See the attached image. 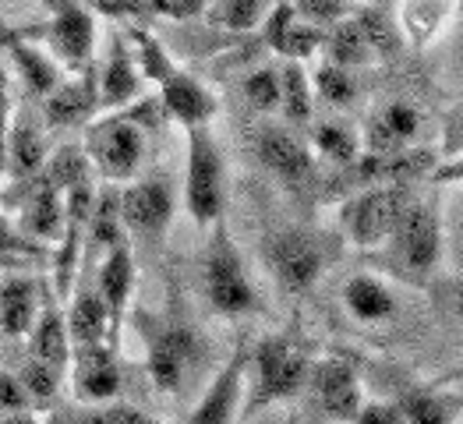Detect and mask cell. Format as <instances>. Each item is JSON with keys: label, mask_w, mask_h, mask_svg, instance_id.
<instances>
[{"label": "cell", "mask_w": 463, "mask_h": 424, "mask_svg": "<svg viewBox=\"0 0 463 424\" xmlns=\"http://www.w3.org/2000/svg\"><path fill=\"white\" fill-rule=\"evenodd\" d=\"M244 96L259 114L279 110V68H259L244 78Z\"/></svg>", "instance_id": "74e56055"}, {"label": "cell", "mask_w": 463, "mask_h": 424, "mask_svg": "<svg viewBox=\"0 0 463 424\" xmlns=\"http://www.w3.org/2000/svg\"><path fill=\"white\" fill-rule=\"evenodd\" d=\"M50 424H75V418H64V414H53V421Z\"/></svg>", "instance_id": "f907efd6"}, {"label": "cell", "mask_w": 463, "mask_h": 424, "mask_svg": "<svg viewBox=\"0 0 463 424\" xmlns=\"http://www.w3.org/2000/svg\"><path fill=\"white\" fill-rule=\"evenodd\" d=\"M411 202H414L411 184H368L340 205V231L354 248L375 251L383 248V240L392 233L396 220Z\"/></svg>", "instance_id": "8992f818"}, {"label": "cell", "mask_w": 463, "mask_h": 424, "mask_svg": "<svg viewBox=\"0 0 463 424\" xmlns=\"http://www.w3.org/2000/svg\"><path fill=\"white\" fill-rule=\"evenodd\" d=\"M425 127V114L407 99H389L375 114L368 117L361 149L364 155H396L414 149L418 135Z\"/></svg>", "instance_id": "9a60e30c"}, {"label": "cell", "mask_w": 463, "mask_h": 424, "mask_svg": "<svg viewBox=\"0 0 463 424\" xmlns=\"http://www.w3.org/2000/svg\"><path fill=\"white\" fill-rule=\"evenodd\" d=\"M350 424H400L396 400H364Z\"/></svg>", "instance_id": "60d3db41"}, {"label": "cell", "mask_w": 463, "mask_h": 424, "mask_svg": "<svg viewBox=\"0 0 463 424\" xmlns=\"http://www.w3.org/2000/svg\"><path fill=\"white\" fill-rule=\"evenodd\" d=\"M308 149L322 159H329L333 166H354L361 159V138L340 120H322L311 127Z\"/></svg>", "instance_id": "4dcf8cb0"}, {"label": "cell", "mask_w": 463, "mask_h": 424, "mask_svg": "<svg viewBox=\"0 0 463 424\" xmlns=\"http://www.w3.org/2000/svg\"><path fill=\"white\" fill-rule=\"evenodd\" d=\"M396 407H400V424H457L463 410V392L428 382L407 389L396 400Z\"/></svg>", "instance_id": "d4e9b609"}, {"label": "cell", "mask_w": 463, "mask_h": 424, "mask_svg": "<svg viewBox=\"0 0 463 424\" xmlns=\"http://www.w3.org/2000/svg\"><path fill=\"white\" fill-rule=\"evenodd\" d=\"M50 22L39 29V36L53 46V53L68 64V68H89L92 50H96V18L85 4L78 0H50Z\"/></svg>", "instance_id": "7c38bea8"}, {"label": "cell", "mask_w": 463, "mask_h": 424, "mask_svg": "<svg viewBox=\"0 0 463 424\" xmlns=\"http://www.w3.org/2000/svg\"><path fill=\"white\" fill-rule=\"evenodd\" d=\"M71 389L81 403H107L120 392V364H117L114 344H92V347H71Z\"/></svg>", "instance_id": "2e32d148"}, {"label": "cell", "mask_w": 463, "mask_h": 424, "mask_svg": "<svg viewBox=\"0 0 463 424\" xmlns=\"http://www.w3.org/2000/svg\"><path fill=\"white\" fill-rule=\"evenodd\" d=\"M61 375H64V372H57L53 364H46V361H39V357L29 353L25 364H22V372H18V382H22V389H25V396H29L33 407H46V403L57 400Z\"/></svg>", "instance_id": "d590c367"}, {"label": "cell", "mask_w": 463, "mask_h": 424, "mask_svg": "<svg viewBox=\"0 0 463 424\" xmlns=\"http://www.w3.org/2000/svg\"><path fill=\"white\" fill-rule=\"evenodd\" d=\"M460 266H463V198H460Z\"/></svg>", "instance_id": "816d5d0a"}, {"label": "cell", "mask_w": 463, "mask_h": 424, "mask_svg": "<svg viewBox=\"0 0 463 424\" xmlns=\"http://www.w3.org/2000/svg\"><path fill=\"white\" fill-rule=\"evenodd\" d=\"M255 155L287 188H308L315 181V153L287 124H269L255 135Z\"/></svg>", "instance_id": "4fadbf2b"}, {"label": "cell", "mask_w": 463, "mask_h": 424, "mask_svg": "<svg viewBox=\"0 0 463 424\" xmlns=\"http://www.w3.org/2000/svg\"><path fill=\"white\" fill-rule=\"evenodd\" d=\"M311 353L305 344H298L287 333L262 336L255 347L248 350V375H244V414H259L272 403L294 400L301 389L308 386Z\"/></svg>", "instance_id": "6da1fadb"}, {"label": "cell", "mask_w": 463, "mask_h": 424, "mask_svg": "<svg viewBox=\"0 0 463 424\" xmlns=\"http://www.w3.org/2000/svg\"><path fill=\"white\" fill-rule=\"evenodd\" d=\"M68 336H71V347H92V344H114V322H110V311L103 305V297L96 294V287H81L75 297H71V308H68Z\"/></svg>", "instance_id": "4316f807"}, {"label": "cell", "mask_w": 463, "mask_h": 424, "mask_svg": "<svg viewBox=\"0 0 463 424\" xmlns=\"http://www.w3.org/2000/svg\"><path fill=\"white\" fill-rule=\"evenodd\" d=\"M311 92H315V99H322V103L344 110V107L354 103V96H357V81H354L350 71L329 64V61H322V64L311 71Z\"/></svg>", "instance_id": "e575fe53"}, {"label": "cell", "mask_w": 463, "mask_h": 424, "mask_svg": "<svg viewBox=\"0 0 463 424\" xmlns=\"http://www.w3.org/2000/svg\"><path fill=\"white\" fill-rule=\"evenodd\" d=\"M117 212H120L124 231L156 244L174 220V184H170V177L153 174V177L131 181L124 192H117Z\"/></svg>", "instance_id": "9c48e42d"}, {"label": "cell", "mask_w": 463, "mask_h": 424, "mask_svg": "<svg viewBox=\"0 0 463 424\" xmlns=\"http://www.w3.org/2000/svg\"><path fill=\"white\" fill-rule=\"evenodd\" d=\"M279 114H283L287 127H305L315 114L311 75L298 61H283V68H279Z\"/></svg>", "instance_id": "f1b7e54d"}, {"label": "cell", "mask_w": 463, "mask_h": 424, "mask_svg": "<svg viewBox=\"0 0 463 424\" xmlns=\"http://www.w3.org/2000/svg\"><path fill=\"white\" fill-rule=\"evenodd\" d=\"M262 29H266V42H269L272 50L283 61H298V64H305L308 57H315L322 50V39H326L322 29H315V25L298 18V11L290 7V0L272 4L266 22H262Z\"/></svg>", "instance_id": "44dd1931"}, {"label": "cell", "mask_w": 463, "mask_h": 424, "mask_svg": "<svg viewBox=\"0 0 463 424\" xmlns=\"http://www.w3.org/2000/svg\"><path fill=\"white\" fill-rule=\"evenodd\" d=\"M43 287L39 279L25 272H4L0 279V333L7 340H22L33 333V322L39 315V297Z\"/></svg>", "instance_id": "7402d4cb"}, {"label": "cell", "mask_w": 463, "mask_h": 424, "mask_svg": "<svg viewBox=\"0 0 463 424\" xmlns=\"http://www.w3.org/2000/svg\"><path fill=\"white\" fill-rule=\"evenodd\" d=\"M142 424H166V421H156V418H146Z\"/></svg>", "instance_id": "f5cc1de1"}, {"label": "cell", "mask_w": 463, "mask_h": 424, "mask_svg": "<svg viewBox=\"0 0 463 424\" xmlns=\"http://www.w3.org/2000/svg\"><path fill=\"white\" fill-rule=\"evenodd\" d=\"M99 110V89H96V68H81V75L71 81H57L43 96V120L50 127H71L85 124Z\"/></svg>", "instance_id": "ffe728a7"}, {"label": "cell", "mask_w": 463, "mask_h": 424, "mask_svg": "<svg viewBox=\"0 0 463 424\" xmlns=\"http://www.w3.org/2000/svg\"><path fill=\"white\" fill-rule=\"evenodd\" d=\"M29 336H33V347H29L33 357L53 364L57 372L68 368V361H71V336H68V322L61 318V311H57L53 301H43Z\"/></svg>", "instance_id": "83f0119b"}, {"label": "cell", "mask_w": 463, "mask_h": 424, "mask_svg": "<svg viewBox=\"0 0 463 424\" xmlns=\"http://www.w3.org/2000/svg\"><path fill=\"white\" fill-rule=\"evenodd\" d=\"M131 290H135V259H131V248L128 240L110 248L103 259H99V272H96V294L103 297V305L110 311V322H114V336L120 329V318L124 308L131 301Z\"/></svg>", "instance_id": "484cf974"}, {"label": "cell", "mask_w": 463, "mask_h": 424, "mask_svg": "<svg viewBox=\"0 0 463 424\" xmlns=\"http://www.w3.org/2000/svg\"><path fill=\"white\" fill-rule=\"evenodd\" d=\"M194 357H198V340L188 325L181 322H153V329L146 325V364L159 392H177L184 386Z\"/></svg>", "instance_id": "30bf717a"}, {"label": "cell", "mask_w": 463, "mask_h": 424, "mask_svg": "<svg viewBox=\"0 0 463 424\" xmlns=\"http://www.w3.org/2000/svg\"><path fill=\"white\" fill-rule=\"evenodd\" d=\"M0 424H43L33 410H18V414H0Z\"/></svg>", "instance_id": "7dc6e473"}, {"label": "cell", "mask_w": 463, "mask_h": 424, "mask_svg": "<svg viewBox=\"0 0 463 424\" xmlns=\"http://www.w3.org/2000/svg\"><path fill=\"white\" fill-rule=\"evenodd\" d=\"M0 103H7V71H4V64H0Z\"/></svg>", "instance_id": "681fc988"}, {"label": "cell", "mask_w": 463, "mask_h": 424, "mask_svg": "<svg viewBox=\"0 0 463 424\" xmlns=\"http://www.w3.org/2000/svg\"><path fill=\"white\" fill-rule=\"evenodd\" d=\"M449 7H453V0H407L403 14H400L403 33L414 42L435 39V33L442 29V22L449 18Z\"/></svg>", "instance_id": "836d02e7"}, {"label": "cell", "mask_w": 463, "mask_h": 424, "mask_svg": "<svg viewBox=\"0 0 463 424\" xmlns=\"http://www.w3.org/2000/svg\"><path fill=\"white\" fill-rule=\"evenodd\" d=\"M29 396L18 382V375L11 372H0V414H18V410H29Z\"/></svg>", "instance_id": "b9f144b4"}, {"label": "cell", "mask_w": 463, "mask_h": 424, "mask_svg": "<svg viewBox=\"0 0 463 424\" xmlns=\"http://www.w3.org/2000/svg\"><path fill=\"white\" fill-rule=\"evenodd\" d=\"M22 188H25L22 198H11V202H18V220H14L18 231L39 240V244L61 237V227H64V198H61V192L43 174L25 181Z\"/></svg>", "instance_id": "ac0fdd59"}, {"label": "cell", "mask_w": 463, "mask_h": 424, "mask_svg": "<svg viewBox=\"0 0 463 424\" xmlns=\"http://www.w3.org/2000/svg\"><path fill=\"white\" fill-rule=\"evenodd\" d=\"M142 85H146V78L138 75L131 42H128V36L117 33V36L110 39V53H107V61H103V71L96 75L99 107H107V110H124V107H131V103L142 96Z\"/></svg>", "instance_id": "d6986e66"}, {"label": "cell", "mask_w": 463, "mask_h": 424, "mask_svg": "<svg viewBox=\"0 0 463 424\" xmlns=\"http://www.w3.org/2000/svg\"><path fill=\"white\" fill-rule=\"evenodd\" d=\"M184 209L194 227L209 231L227 209V166L220 142L209 127H188V163H184Z\"/></svg>", "instance_id": "277c9868"}, {"label": "cell", "mask_w": 463, "mask_h": 424, "mask_svg": "<svg viewBox=\"0 0 463 424\" xmlns=\"http://www.w3.org/2000/svg\"><path fill=\"white\" fill-rule=\"evenodd\" d=\"M128 39H131V53H135L138 75L146 78V81H156V85H159V81H166V78L177 71V64L170 61V53L163 50V42H159L153 33L131 25V29H128Z\"/></svg>", "instance_id": "d6a6232c"}, {"label": "cell", "mask_w": 463, "mask_h": 424, "mask_svg": "<svg viewBox=\"0 0 463 424\" xmlns=\"http://www.w3.org/2000/svg\"><path fill=\"white\" fill-rule=\"evenodd\" d=\"M205 7H209V0H149V4H146V11L177 18V22L194 18V14H205Z\"/></svg>", "instance_id": "7bdbcfd3"}, {"label": "cell", "mask_w": 463, "mask_h": 424, "mask_svg": "<svg viewBox=\"0 0 463 424\" xmlns=\"http://www.w3.org/2000/svg\"><path fill=\"white\" fill-rule=\"evenodd\" d=\"M357 4H361V0H357ZM364 4H368V0H364Z\"/></svg>", "instance_id": "9f6ffc18"}, {"label": "cell", "mask_w": 463, "mask_h": 424, "mask_svg": "<svg viewBox=\"0 0 463 424\" xmlns=\"http://www.w3.org/2000/svg\"><path fill=\"white\" fill-rule=\"evenodd\" d=\"M85 155L99 170V177L135 181L146 163V127L128 110L96 117L85 127Z\"/></svg>", "instance_id": "5b68a950"}, {"label": "cell", "mask_w": 463, "mask_h": 424, "mask_svg": "<svg viewBox=\"0 0 463 424\" xmlns=\"http://www.w3.org/2000/svg\"><path fill=\"white\" fill-rule=\"evenodd\" d=\"M213 237L205 244V259H202V283H205V297L213 311L241 318V315H255L259 311V294L255 283L244 269V259L233 244L227 223H213Z\"/></svg>", "instance_id": "3957f363"}, {"label": "cell", "mask_w": 463, "mask_h": 424, "mask_svg": "<svg viewBox=\"0 0 463 424\" xmlns=\"http://www.w3.org/2000/svg\"><path fill=\"white\" fill-rule=\"evenodd\" d=\"M43 166H46V138L29 110H14L7 127V174L18 184H25L43 174Z\"/></svg>", "instance_id": "603a6c76"}, {"label": "cell", "mask_w": 463, "mask_h": 424, "mask_svg": "<svg viewBox=\"0 0 463 424\" xmlns=\"http://www.w3.org/2000/svg\"><path fill=\"white\" fill-rule=\"evenodd\" d=\"M344 308L354 322L379 325L396 315V294L379 272H354L344 283Z\"/></svg>", "instance_id": "cb8c5ba5"}, {"label": "cell", "mask_w": 463, "mask_h": 424, "mask_svg": "<svg viewBox=\"0 0 463 424\" xmlns=\"http://www.w3.org/2000/svg\"><path fill=\"white\" fill-rule=\"evenodd\" d=\"M308 389L318 403V410L336 424H350L354 414L364 403V389H361V375L350 364L347 357L329 353L322 361H311L308 372Z\"/></svg>", "instance_id": "8fae6325"}, {"label": "cell", "mask_w": 463, "mask_h": 424, "mask_svg": "<svg viewBox=\"0 0 463 424\" xmlns=\"http://www.w3.org/2000/svg\"><path fill=\"white\" fill-rule=\"evenodd\" d=\"M244 375H248V347L237 344L227 364L213 375V382L198 396L184 424H233L244 407Z\"/></svg>", "instance_id": "5bb4252c"}, {"label": "cell", "mask_w": 463, "mask_h": 424, "mask_svg": "<svg viewBox=\"0 0 463 424\" xmlns=\"http://www.w3.org/2000/svg\"><path fill=\"white\" fill-rule=\"evenodd\" d=\"M7 127H11V99L0 103V177L7 174Z\"/></svg>", "instance_id": "bcb514c9"}, {"label": "cell", "mask_w": 463, "mask_h": 424, "mask_svg": "<svg viewBox=\"0 0 463 424\" xmlns=\"http://www.w3.org/2000/svg\"><path fill=\"white\" fill-rule=\"evenodd\" d=\"M159 107L166 120L188 127H209L213 117L220 114V99L213 96V89H205L202 81L188 71H174L166 81H159Z\"/></svg>", "instance_id": "e0dca14e"}, {"label": "cell", "mask_w": 463, "mask_h": 424, "mask_svg": "<svg viewBox=\"0 0 463 424\" xmlns=\"http://www.w3.org/2000/svg\"><path fill=\"white\" fill-rule=\"evenodd\" d=\"M460 153H463V103H460V110L453 114V120H449V127H446L442 159H449V155H460Z\"/></svg>", "instance_id": "f6af8a7d"}, {"label": "cell", "mask_w": 463, "mask_h": 424, "mask_svg": "<svg viewBox=\"0 0 463 424\" xmlns=\"http://www.w3.org/2000/svg\"><path fill=\"white\" fill-rule=\"evenodd\" d=\"M7 46V53H11V61H14V71L22 75V81H25V89L36 96V99H43L57 81H61V75H57V64L43 53V50H36V46H29L25 39H7L4 42Z\"/></svg>", "instance_id": "f546056e"}, {"label": "cell", "mask_w": 463, "mask_h": 424, "mask_svg": "<svg viewBox=\"0 0 463 424\" xmlns=\"http://www.w3.org/2000/svg\"><path fill=\"white\" fill-rule=\"evenodd\" d=\"M266 262L287 294H308L326 272V248L315 233L279 231L266 240Z\"/></svg>", "instance_id": "ba28073f"}, {"label": "cell", "mask_w": 463, "mask_h": 424, "mask_svg": "<svg viewBox=\"0 0 463 424\" xmlns=\"http://www.w3.org/2000/svg\"><path fill=\"white\" fill-rule=\"evenodd\" d=\"M326 61L344 68V71H357V68H372L379 61H386L396 53V42L383 25V18L375 14H361L354 11L340 25H333L326 39H322Z\"/></svg>", "instance_id": "52a82bcc"}, {"label": "cell", "mask_w": 463, "mask_h": 424, "mask_svg": "<svg viewBox=\"0 0 463 424\" xmlns=\"http://www.w3.org/2000/svg\"><path fill=\"white\" fill-rule=\"evenodd\" d=\"M375 255L383 272H389L392 279L407 287H428L442 255V223L435 205L414 198L396 220L392 233L383 240V248H375Z\"/></svg>", "instance_id": "7a4b0ae2"}, {"label": "cell", "mask_w": 463, "mask_h": 424, "mask_svg": "<svg viewBox=\"0 0 463 424\" xmlns=\"http://www.w3.org/2000/svg\"><path fill=\"white\" fill-rule=\"evenodd\" d=\"M29 262H18V259H7V255H0V272H14V269H25Z\"/></svg>", "instance_id": "c3c4849f"}, {"label": "cell", "mask_w": 463, "mask_h": 424, "mask_svg": "<svg viewBox=\"0 0 463 424\" xmlns=\"http://www.w3.org/2000/svg\"><path fill=\"white\" fill-rule=\"evenodd\" d=\"M142 4H149V0H142Z\"/></svg>", "instance_id": "11a10c76"}, {"label": "cell", "mask_w": 463, "mask_h": 424, "mask_svg": "<svg viewBox=\"0 0 463 424\" xmlns=\"http://www.w3.org/2000/svg\"><path fill=\"white\" fill-rule=\"evenodd\" d=\"M142 421H146V414L135 410L131 403L107 400V403H89V410L75 424H142Z\"/></svg>", "instance_id": "ab89813d"}, {"label": "cell", "mask_w": 463, "mask_h": 424, "mask_svg": "<svg viewBox=\"0 0 463 424\" xmlns=\"http://www.w3.org/2000/svg\"><path fill=\"white\" fill-rule=\"evenodd\" d=\"M428 177H431L435 184H463V153L449 155V159H442V163H435Z\"/></svg>", "instance_id": "ee69618b"}, {"label": "cell", "mask_w": 463, "mask_h": 424, "mask_svg": "<svg viewBox=\"0 0 463 424\" xmlns=\"http://www.w3.org/2000/svg\"><path fill=\"white\" fill-rule=\"evenodd\" d=\"M460 318H463V294H460Z\"/></svg>", "instance_id": "db71d44e"}, {"label": "cell", "mask_w": 463, "mask_h": 424, "mask_svg": "<svg viewBox=\"0 0 463 424\" xmlns=\"http://www.w3.org/2000/svg\"><path fill=\"white\" fill-rule=\"evenodd\" d=\"M0 255L18 259V262H36L43 255H50V248L33 240V237H25V233L18 231L14 220H7V216L0 212Z\"/></svg>", "instance_id": "f35d334b"}, {"label": "cell", "mask_w": 463, "mask_h": 424, "mask_svg": "<svg viewBox=\"0 0 463 424\" xmlns=\"http://www.w3.org/2000/svg\"><path fill=\"white\" fill-rule=\"evenodd\" d=\"M269 14V0H209L205 18L227 33H251Z\"/></svg>", "instance_id": "1f68e13d"}, {"label": "cell", "mask_w": 463, "mask_h": 424, "mask_svg": "<svg viewBox=\"0 0 463 424\" xmlns=\"http://www.w3.org/2000/svg\"><path fill=\"white\" fill-rule=\"evenodd\" d=\"M290 7L298 11L301 22L329 33L333 25H340L344 18H350L357 11V0H290Z\"/></svg>", "instance_id": "8d00e7d4"}]
</instances>
